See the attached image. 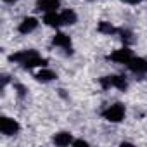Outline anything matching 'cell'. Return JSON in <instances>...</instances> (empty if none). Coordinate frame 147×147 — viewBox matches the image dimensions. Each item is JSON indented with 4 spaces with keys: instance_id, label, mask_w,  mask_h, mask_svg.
Returning <instances> with one entry per match:
<instances>
[{
    "instance_id": "cell-18",
    "label": "cell",
    "mask_w": 147,
    "mask_h": 147,
    "mask_svg": "<svg viewBox=\"0 0 147 147\" xmlns=\"http://www.w3.org/2000/svg\"><path fill=\"white\" fill-rule=\"evenodd\" d=\"M7 83H9V75H2V90L7 87Z\"/></svg>"
},
{
    "instance_id": "cell-9",
    "label": "cell",
    "mask_w": 147,
    "mask_h": 147,
    "mask_svg": "<svg viewBox=\"0 0 147 147\" xmlns=\"http://www.w3.org/2000/svg\"><path fill=\"white\" fill-rule=\"evenodd\" d=\"M42 23L49 28H61L62 26V19H61V12L59 11H54V12H45L43 18H42Z\"/></svg>"
},
{
    "instance_id": "cell-5",
    "label": "cell",
    "mask_w": 147,
    "mask_h": 147,
    "mask_svg": "<svg viewBox=\"0 0 147 147\" xmlns=\"http://www.w3.org/2000/svg\"><path fill=\"white\" fill-rule=\"evenodd\" d=\"M131 57H133V50H131L128 45H125V47H121V49H116L114 52H111V54L107 55L109 61L118 62V64H128Z\"/></svg>"
},
{
    "instance_id": "cell-13",
    "label": "cell",
    "mask_w": 147,
    "mask_h": 147,
    "mask_svg": "<svg viewBox=\"0 0 147 147\" xmlns=\"http://www.w3.org/2000/svg\"><path fill=\"white\" fill-rule=\"evenodd\" d=\"M61 19H62V26H73L78 21V14L73 9H64L61 11Z\"/></svg>"
},
{
    "instance_id": "cell-6",
    "label": "cell",
    "mask_w": 147,
    "mask_h": 147,
    "mask_svg": "<svg viewBox=\"0 0 147 147\" xmlns=\"http://www.w3.org/2000/svg\"><path fill=\"white\" fill-rule=\"evenodd\" d=\"M52 45L62 49L66 54H73V42H71V36L66 35V33H62V31H57V33L54 35Z\"/></svg>"
},
{
    "instance_id": "cell-17",
    "label": "cell",
    "mask_w": 147,
    "mask_h": 147,
    "mask_svg": "<svg viewBox=\"0 0 147 147\" xmlns=\"http://www.w3.org/2000/svg\"><path fill=\"white\" fill-rule=\"evenodd\" d=\"M73 145H75V147H87L90 144L87 140H83V138H75V140H73Z\"/></svg>"
},
{
    "instance_id": "cell-16",
    "label": "cell",
    "mask_w": 147,
    "mask_h": 147,
    "mask_svg": "<svg viewBox=\"0 0 147 147\" xmlns=\"http://www.w3.org/2000/svg\"><path fill=\"white\" fill-rule=\"evenodd\" d=\"M14 90H16V95H18L19 99H24L26 94H28V88H26L24 85H21V83H14Z\"/></svg>"
},
{
    "instance_id": "cell-8",
    "label": "cell",
    "mask_w": 147,
    "mask_h": 147,
    "mask_svg": "<svg viewBox=\"0 0 147 147\" xmlns=\"http://www.w3.org/2000/svg\"><path fill=\"white\" fill-rule=\"evenodd\" d=\"M38 19L36 18H33V16H28V18H24L21 23H19V26H18V31L21 33V35H30V33H33L36 28H38Z\"/></svg>"
},
{
    "instance_id": "cell-1",
    "label": "cell",
    "mask_w": 147,
    "mask_h": 147,
    "mask_svg": "<svg viewBox=\"0 0 147 147\" xmlns=\"http://www.w3.org/2000/svg\"><path fill=\"white\" fill-rule=\"evenodd\" d=\"M9 61L11 62H16L19 64L23 69H35V67H47V59L42 57L35 49H28V50H19V52H14L9 55Z\"/></svg>"
},
{
    "instance_id": "cell-2",
    "label": "cell",
    "mask_w": 147,
    "mask_h": 147,
    "mask_svg": "<svg viewBox=\"0 0 147 147\" xmlns=\"http://www.w3.org/2000/svg\"><path fill=\"white\" fill-rule=\"evenodd\" d=\"M100 114L107 123H121L125 119V116H126V107L121 102H114V104L107 106Z\"/></svg>"
},
{
    "instance_id": "cell-21",
    "label": "cell",
    "mask_w": 147,
    "mask_h": 147,
    "mask_svg": "<svg viewBox=\"0 0 147 147\" xmlns=\"http://www.w3.org/2000/svg\"><path fill=\"white\" fill-rule=\"evenodd\" d=\"M87 2H92V0H87Z\"/></svg>"
},
{
    "instance_id": "cell-10",
    "label": "cell",
    "mask_w": 147,
    "mask_h": 147,
    "mask_svg": "<svg viewBox=\"0 0 147 147\" xmlns=\"http://www.w3.org/2000/svg\"><path fill=\"white\" fill-rule=\"evenodd\" d=\"M36 11L38 12H54V11H59L61 7V0H36Z\"/></svg>"
},
{
    "instance_id": "cell-4",
    "label": "cell",
    "mask_w": 147,
    "mask_h": 147,
    "mask_svg": "<svg viewBox=\"0 0 147 147\" xmlns=\"http://www.w3.org/2000/svg\"><path fill=\"white\" fill-rule=\"evenodd\" d=\"M21 131V125L18 119L14 118H9V116H2L0 118V133L5 135V137H12V135H18Z\"/></svg>"
},
{
    "instance_id": "cell-19",
    "label": "cell",
    "mask_w": 147,
    "mask_h": 147,
    "mask_svg": "<svg viewBox=\"0 0 147 147\" xmlns=\"http://www.w3.org/2000/svg\"><path fill=\"white\" fill-rule=\"evenodd\" d=\"M121 2H125V4H128V5H137V4L142 2V0H121Z\"/></svg>"
},
{
    "instance_id": "cell-11",
    "label": "cell",
    "mask_w": 147,
    "mask_h": 147,
    "mask_svg": "<svg viewBox=\"0 0 147 147\" xmlns=\"http://www.w3.org/2000/svg\"><path fill=\"white\" fill-rule=\"evenodd\" d=\"M73 133L69 131H59L52 137V142L57 145V147H67V145H73Z\"/></svg>"
},
{
    "instance_id": "cell-12",
    "label": "cell",
    "mask_w": 147,
    "mask_h": 147,
    "mask_svg": "<svg viewBox=\"0 0 147 147\" xmlns=\"http://www.w3.org/2000/svg\"><path fill=\"white\" fill-rule=\"evenodd\" d=\"M35 80L42 82V83H50V82L57 80V73L49 69V67H42L38 73H35Z\"/></svg>"
},
{
    "instance_id": "cell-20",
    "label": "cell",
    "mask_w": 147,
    "mask_h": 147,
    "mask_svg": "<svg viewBox=\"0 0 147 147\" xmlns=\"http://www.w3.org/2000/svg\"><path fill=\"white\" fill-rule=\"evenodd\" d=\"M5 4H12V2H16V0H4Z\"/></svg>"
},
{
    "instance_id": "cell-7",
    "label": "cell",
    "mask_w": 147,
    "mask_h": 147,
    "mask_svg": "<svg viewBox=\"0 0 147 147\" xmlns=\"http://www.w3.org/2000/svg\"><path fill=\"white\" fill-rule=\"evenodd\" d=\"M126 67L133 73V75H137V76H144V75H147V59H144V57H131L130 59V62L126 64Z\"/></svg>"
},
{
    "instance_id": "cell-14",
    "label": "cell",
    "mask_w": 147,
    "mask_h": 147,
    "mask_svg": "<svg viewBox=\"0 0 147 147\" xmlns=\"http://www.w3.org/2000/svg\"><path fill=\"white\" fill-rule=\"evenodd\" d=\"M97 30H99V33H102V35H118V33H119V28H116V26L111 24L109 21H100V23L97 24Z\"/></svg>"
},
{
    "instance_id": "cell-3",
    "label": "cell",
    "mask_w": 147,
    "mask_h": 147,
    "mask_svg": "<svg viewBox=\"0 0 147 147\" xmlns=\"http://www.w3.org/2000/svg\"><path fill=\"white\" fill-rule=\"evenodd\" d=\"M99 83L104 90H109V88H118L121 92H125L128 88V82L125 76L121 75H107V76H102L99 78Z\"/></svg>"
},
{
    "instance_id": "cell-15",
    "label": "cell",
    "mask_w": 147,
    "mask_h": 147,
    "mask_svg": "<svg viewBox=\"0 0 147 147\" xmlns=\"http://www.w3.org/2000/svg\"><path fill=\"white\" fill-rule=\"evenodd\" d=\"M118 35H119V38L123 40V43H125V45H128V47L135 42L133 33H131L130 30H123V28H119V33H118Z\"/></svg>"
}]
</instances>
